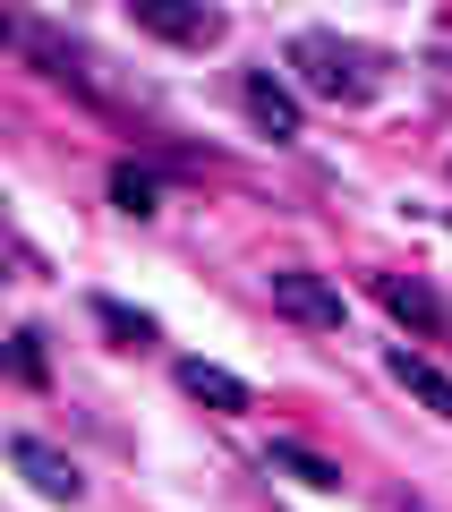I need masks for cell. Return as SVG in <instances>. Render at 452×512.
<instances>
[{
  "label": "cell",
  "instance_id": "52a82bcc",
  "mask_svg": "<svg viewBox=\"0 0 452 512\" xmlns=\"http://www.w3.org/2000/svg\"><path fill=\"white\" fill-rule=\"evenodd\" d=\"M376 299L401 316V325H418V333H444V325H452V316H444V299H435L427 282H410V274H384V282H376Z\"/></svg>",
  "mask_w": 452,
  "mask_h": 512
},
{
  "label": "cell",
  "instance_id": "8992f818",
  "mask_svg": "<svg viewBox=\"0 0 452 512\" xmlns=\"http://www.w3.org/2000/svg\"><path fill=\"white\" fill-rule=\"evenodd\" d=\"M239 94H248V120L265 128V137H299V94H290L282 77H265V69H256Z\"/></svg>",
  "mask_w": 452,
  "mask_h": 512
},
{
  "label": "cell",
  "instance_id": "7c38bea8",
  "mask_svg": "<svg viewBox=\"0 0 452 512\" xmlns=\"http://www.w3.org/2000/svg\"><path fill=\"white\" fill-rule=\"evenodd\" d=\"M9 359H18V376L35 384V376H43V333H18V350H9Z\"/></svg>",
  "mask_w": 452,
  "mask_h": 512
},
{
  "label": "cell",
  "instance_id": "5b68a950",
  "mask_svg": "<svg viewBox=\"0 0 452 512\" xmlns=\"http://www.w3.org/2000/svg\"><path fill=\"white\" fill-rule=\"evenodd\" d=\"M180 393L205 402L214 419H239V410H248V384H239L231 367H214V359H180Z\"/></svg>",
  "mask_w": 452,
  "mask_h": 512
},
{
  "label": "cell",
  "instance_id": "9c48e42d",
  "mask_svg": "<svg viewBox=\"0 0 452 512\" xmlns=\"http://www.w3.org/2000/svg\"><path fill=\"white\" fill-rule=\"evenodd\" d=\"M265 470H290L299 487H316V495H333V487H342V470H333L325 453H308V444H273V453H265Z\"/></svg>",
  "mask_w": 452,
  "mask_h": 512
},
{
  "label": "cell",
  "instance_id": "3957f363",
  "mask_svg": "<svg viewBox=\"0 0 452 512\" xmlns=\"http://www.w3.org/2000/svg\"><path fill=\"white\" fill-rule=\"evenodd\" d=\"M265 291H273V308L290 316V325H308V333H342V291H333L325 274H299V265H282V274H265Z\"/></svg>",
  "mask_w": 452,
  "mask_h": 512
},
{
  "label": "cell",
  "instance_id": "7a4b0ae2",
  "mask_svg": "<svg viewBox=\"0 0 452 512\" xmlns=\"http://www.w3.org/2000/svg\"><path fill=\"white\" fill-rule=\"evenodd\" d=\"M120 9L145 26V35L180 43V52H205V43H222V9H214V0H120Z\"/></svg>",
  "mask_w": 452,
  "mask_h": 512
},
{
  "label": "cell",
  "instance_id": "ba28073f",
  "mask_svg": "<svg viewBox=\"0 0 452 512\" xmlns=\"http://www.w3.org/2000/svg\"><path fill=\"white\" fill-rule=\"evenodd\" d=\"M393 384H401V393H418L435 419H452V376H444L435 359H418V350H393Z\"/></svg>",
  "mask_w": 452,
  "mask_h": 512
},
{
  "label": "cell",
  "instance_id": "8fae6325",
  "mask_svg": "<svg viewBox=\"0 0 452 512\" xmlns=\"http://www.w3.org/2000/svg\"><path fill=\"white\" fill-rule=\"evenodd\" d=\"M111 197H120L128 214H154V180H145L137 163H120V171H111Z\"/></svg>",
  "mask_w": 452,
  "mask_h": 512
},
{
  "label": "cell",
  "instance_id": "30bf717a",
  "mask_svg": "<svg viewBox=\"0 0 452 512\" xmlns=\"http://www.w3.org/2000/svg\"><path fill=\"white\" fill-rule=\"evenodd\" d=\"M94 316H103L120 342H154V316H137V308H120V299H94Z\"/></svg>",
  "mask_w": 452,
  "mask_h": 512
},
{
  "label": "cell",
  "instance_id": "277c9868",
  "mask_svg": "<svg viewBox=\"0 0 452 512\" xmlns=\"http://www.w3.org/2000/svg\"><path fill=\"white\" fill-rule=\"evenodd\" d=\"M9 461H18V470H26V487H35V495H52V504H77V495H86L77 461L60 453V444H43V436H18V444H9Z\"/></svg>",
  "mask_w": 452,
  "mask_h": 512
},
{
  "label": "cell",
  "instance_id": "6da1fadb",
  "mask_svg": "<svg viewBox=\"0 0 452 512\" xmlns=\"http://www.w3.org/2000/svg\"><path fill=\"white\" fill-rule=\"evenodd\" d=\"M290 69H299L308 94H325V103H367L384 86V60L367 43H342V35H299L290 43Z\"/></svg>",
  "mask_w": 452,
  "mask_h": 512
}]
</instances>
